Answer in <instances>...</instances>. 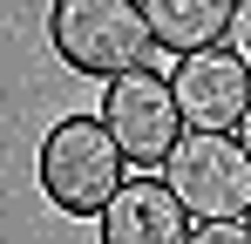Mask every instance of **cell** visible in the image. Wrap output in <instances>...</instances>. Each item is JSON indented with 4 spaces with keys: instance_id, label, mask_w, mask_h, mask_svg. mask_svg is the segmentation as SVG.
Instances as JSON below:
<instances>
[{
    "instance_id": "7a4b0ae2",
    "label": "cell",
    "mask_w": 251,
    "mask_h": 244,
    "mask_svg": "<svg viewBox=\"0 0 251 244\" xmlns=\"http://www.w3.org/2000/svg\"><path fill=\"white\" fill-rule=\"evenodd\" d=\"M123 143L102 116H68L41 136V190L54 197V210L68 217H102L109 197L129 183Z\"/></svg>"
},
{
    "instance_id": "3957f363",
    "label": "cell",
    "mask_w": 251,
    "mask_h": 244,
    "mask_svg": "<svg viewBox=\"0 0 251 244\" xmlns=\"http://www.w3.org/2000/svg\"><path fill=\"white\" fill-rule=\"evenodd\" d=\"M170 190L183 197V210L204 217H245L251 210V149L238 129H190L163 163Z\"/></svg>"
},
{
    "instance_id": "8992f818",
    "label": "cell",
    "mask_w": 251,
    "mask_h": 244,
    "mask_svg": "<svg viewBox=\"0 0 251 244\" xmlns=\"http://www.w3.org/2000/svg\"><path fill=\"white\" fill-rule=\"evenodd\" d=\"M95 224H102V244H183L197 231V217L170 190V176H129Z\"/></svg>"
},
{
    "instance_id": "ba28073f",
    "label": "cell",
    "mask_w": 251,
    "mask_h": 244,
    "mask_svg": "<svg viewBox=\"0 0 251 244\" xmlns=\"http://www.w3.org/2000/svg\"><path fill=\"white\" fill-rule=\"evenodd\" d=\"M183 244H251V231H245V217H204Z\"/></svg>"
},
{
    "instance_id": "30bf717a",
    "label": "cell",
    "mask_w": 251,
    "mask_h": 244,
    "mask_svg": "<svg viewBox=\"0 0 251 244\" xmlns=\"http://www.w3.org/2000/svg\"><path fill=\"white\" fill-rule=\"evenodd\" d=\"M238 136H245V149H251V109H245V122H238Z\"/></svg>"
},
{
    "instance_id": "52a82bcc",
    "label": "cell",
    "mask_w": 251,
    "mask_h": 244,
    "mask_svg": "<svg viewBox=\"0 0 251 244\" xmlns=\"http://www.w3.org/2000/svg\"><path fill=\"white\" fill-rule=\"evenodd\" d=\"M150 7V27L163 41V54H190V48H210L224 41L238 0H143Z\"/></svg>"
},
{
    "instance_id": "5b68a950",
    "label": "cell",
    "mask_w": 251,
    "mask_h": 244,
    "mask_svg": "<svg viewBox=\"0 0 251 244\" xmlns=\"http://www.w3.org/2000/svg\"><path fill=\"white\" fill-rule=\"evenodd\" d=\"M176 102H183V122L190 129H238L251 109V68L231 54V48H190V54H176Z\"/></svg>"
},
{
    "instance_id": "8fae6325",
    "label": "cell",
    "mask_w": 251,
    "mask_h": 244,
    "mask_svg": "<svg viewBox=\"0 0 251 244\" xmlns=\"http://www.w3.org/2000/svg\"><path fill=\"white\" fill-rule=\"evenodd\" d=\"M245 231H251V210H245Z\"/></svg>"
},
{
    "instance_id": "6da1fadb",
    "label": "cell",
    "mask_w": 251,
    "mask_h": 244,
    "mask_svg": "<svg viewBox=\"0 0 251 244\" xmlns=\"http://www.w3.org/2000/svg\"><path fill=\"white\" fill-rule=\"evenodd\" d=\"M48 34H54V54L82 75L116 81L129 68H156L163 41L150 27V7L143 0H54L48 14Z\"/></svg>"
},
{
    "instance_id": "9c48e42d",
    "label": "cell",
    "mask_w": 251,
    "mask_h": 244,
    "mask_svg": "<svg viewBox=\"0 0 251 244\" xmlns=\"http://www.w3.org/2000/svg\"><path fill=\"white\" fill-rule=\"evenodd\" d=\"M224 48H231V54H238V61L251 68V0H238V14H231V27H224Z\"/></svg>"
},
{
    "instance_id": "277c9868",
    "label": "cell",
    "mask_w": 251,
    "mask_h": 244,
    "mask_svg": "<svg viewBox=\"0 0 251 244\" xmlns=\"http://www.w3.org/2000/svg\"><path fill=\"white\" fill-rule=\"evenodd\" d=\"M102 122L116 129L123 156L136 170H163L170 149L190 136L183 122V102H176V81H163V68H129V75L109 81L102 95Z\"/></svg>"
}]
</instances>
